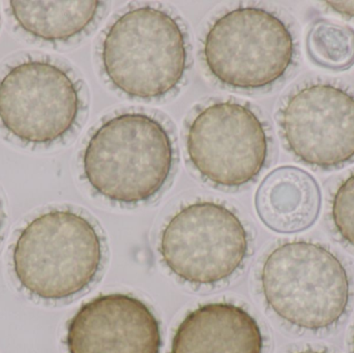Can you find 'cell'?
Wrapping results in <instances>:
<instances>
[{
	"mask_svg": "<svg viewBox=\"0 0 354 353\" xmlns=\"http://www.w3.org/2000/svg\"><path fill=\"white\" fill-rule=\"evenodd\" d=\"M171 139L158 120L124 113L102 124L87 143L83 169L93 190L114 202L153 198L169 178Z\"/></svg>",
	"mask_w": 354,
	"mask_h": 353,
	"instance_id": "6da1fadb",
	"label": "cell"
},
{
	"mask_svg": "<svg viewBox=\"0 0 354 353\" xmlns=\"http://www.w3.org/2000/svg\"><path fill=\"white\" fill-rule=\"evenodd\" d=\"M102 259L101 238L88 220L70 211H52L21 231L12 250V269L31 296L62 300L95 281Z\"/></svg>",
	"mask_w": 354,
	"mask_h": 353,
	"instance_id": "7a4b0ae2",
	"label": "cell"
},
{
	"mask_svg": "<svg viewBox=\"0 0 354 353\" xmlns=\"http://www.w3.org/2000/svg\"><path fill=\"white\" fill-rule=\"evenodd\" d=\"M260 280L268 306L295 327L328 329L346 312L351 292L346 269L320 245H281L266 257Z\"/></svg>",
	"mask_w": 354,
	"mask_h": 353,
	"instance_id": "3957f363",
	"label": "cell"
},
{
	"mask_svg": "<svg viewBox=\"0 0 354 353\" xmlns=\"http://www.w3.org/2000/svg\"><path fill=\"white\" fill-rule=\"evenodd\" d=\"M102 59L108 78L122 93L139 99L163 97L185 74V35L167 12L133 8L108 29Z\"/></svg>",
	"mask_w": 354,
	"mask_h": 353,
	"instance_id": "277c9868",
	"label": "cell"
},
{
	"mask_svg": "<svg viewBox=\"0 0 354 353\" xmlns=\"http://www.w3.org/2000/svg\"><path fill=\"white\" fill-rule=\"evenodd\" d=\"M204 58L218 80L241 89L263 88L286 73L293 59L292 35L272 12L253 6L226 12L204 41Z\"/></svg>",
	"mask_w": 354,
	"mask_h": 353,
	"instance_id": "5b68a950",
	"label": "cell"
},
{
	"mask_svg": "<svg viewBox=\"0 0 354 353\" xmlns=\"http://www.w3.org/2000/svg\"><path fill=\"white\" fill-rule=\"evenodd\" d=\"M160 253L166 267L193 285H214L230 278L248 254L241 220L224 205L192 203L171 218L162 232Z\"/></svg>",
	"mask_w": 354,
	"mask_h": 353,
	"instance_id": "8992f818",
	"label": "cell"
},
{
	"mask_svg": "<svg viewBox=\"0 0 354 353\" xmlns=\"http://www.w3.org/2000/svg\"><path fill=\"white\" fill-rule=\"evenodd\" d=\"M187 149L194 167L205 180L236 188L261 172L268 158V137L251 109L224 102L208 106L194 118Z\"/></svg>",
	"mask_w": 354,
	"mask_h": 353,
	"instance_id": "52a82bcc",
	"label": "cell"
},
{
	"mask_svg": "<svg viewBox=\"0 0 354 353\" xmlns=\"http://www.w3.org/2000/svg\"><path fill=\"white\" fill-rule=\"evenodd\" d=\"M80 107L72 79L50 62L27 61L0 82V120L17 138L49 143L74 126Z\"/></svg>",
	"mask_w": 354,
	"mask_h": 353,
	"instance_id": "ba28073f",
	"label": "cell"
},
{
	"mask_svg": "<svg viewBox=\"0 0 354 353\" xmlns=\"http://www.w3.org/2000/svg\"><path fill=\"white\" fill-rule=\"evenodd\" d=\"M290 151L312 166L333 168L354 158V97L330 84L304 87L281 114Z\"/></svg>",
	"mask_w": 354,
	"mask_h": 353,
	"instance_id": "9c48e42d",
	"label": "cell"
},
{
	"mask_svg": "<svg viewBox=\"0 0 354 353\" xmlns=\"http://www.w3.org/2000/svg\"><path fill=\"white\" fill-rule=\"evenodd\" d=\"M68 353H160V323L129 294H103L85 303L68 321Z\"/></svg>",
	"mask_w": 354,
	"mask_h": 353,
	"instance_id": "30bf717a",
	"label": "cell"
},
{
	"mask_svg": "<svg viewBox=\"0 0 354 353\" xmlns=\"http://www.w3.org/2000/svg\"><path fill=\"white\" fill-rule=\"evenodd\" d=\"M263 338L257 321L241 307L210 303L181 321L171 353H262Z\"/></svg>",
	"mask_w": 354,
	"mask_h": 353,
	"instance_id": "8fae6325",
	"label": "cell"
},
{
	"mask_svg": "<svg viewBox=\"0 0 354 353\" xmlns=\"http://www.w3.org/2000/svg\"><path fill=\"white\" fill-rule=\"evenodd\" d=\"M320 194L315 180L303 170L283 167L262 182L256 207L262 221L279 232L309 227L318 215Z\"/></svg>",
	"mask_w": 354,
	"mask_h": 353,
	"instance_id": "7c38bea8",
	"label": "cell"
},
{
	"mask_svg": "<svg viewBox=\"0 0 354 353\" xmlns=\"http://www.w3.org/2000/svg\"><path fill=\"white\" fill-rule=\"evenodd\" d=\"M12 14L27 32L45 41H66L95 18L99 1H10Z\"/></svg>",
	"mask_w": 354,
	"mask_h": 353,
	"instance_id": "4fadbf2b",
	"label": "cell"
},
{
	"mask_svg": "<svg viewBox=\"0 0 354 353\" xmlns=\"http://www.w3.org/2000/svg\"><path fill=\"white\" fill-rule=\"evenodd\" d=\"M310 41L313 55L326 66L342 68L353 58L354 32L351 29L324 23L312 31Z\"/></svg>",
	"mask_w": 354,
	"mask_h": 353,
	"instance_id": "5bb4252c",
	"label": "cell"
},
{
	"mask_svg": "<svg viewBox=\"0 0 354 353\" xmlns=\"http://www.w3.org/2000/svg\"><path fill=\"white\" fill-rule=\"evenodd\" d=\"M332 216L343 240L354 248V174L337 190L333 200Z\"/></svg>",
	"mask_w": 354,
	"mask_h": 353,
	"instance_id": "9a60e30c",
	"label": "cell"
},
{
	"mask_svg": "<svg viewBox=\"0 0 354 353\" xmlns=\"http://www.w3.org/2000/svg\"><path fill=\"white\" fill-rule=\"evenodd\" d=\"M328 4L340 14L354 17V1H328Z\"/></svg>",
	"mask_w": 354,
	"mask_h": 353,
	"instance_id": "2e32d148",
	"label": "cell"
},
{
	"mask_svg": "<svg viewBox=\"0 0 354 353\" xmlns=\"http://www.w3.org/2000/svg\"><path fill=\"white\" fill-rule=\"evenodd\" d=\"M297 353H328V352H318V350H303V352H299Z\"/></svg>",
	"mask_w": 354,
	"mask_h": 353,
	"instance_id": "e0dca14e",
	"label": "cell"
}]
</instances>
